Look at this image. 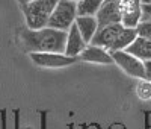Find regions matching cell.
Returning <instances> with one entry per match:
<instances>
[{
  "mask_svg": "<svg viewBox=\"0 0 151 129\" xmlns=\"http://www.w3.org/2000/svg\"><path fill=\"white\" fill-rule=\"evenodd\" d=\"M20 38L24 50H27L29 53H35V52L64 53L67 32L56 31L52 28H47V26L42 29H35V31L24 28L20 32Z\"/></svg>",
  "mask_w": 151,
  "mask_h": 129,
  "instance_id": "obj_1",
  "label": "cell"
},
{
  "mask_svg": "<svg viewBox=\"0 0 151 129\" xmlns=\"http://www.w3.org/2000/svg\"><path fill=\"white\" fill-rule=\"evenodd\" d=\"M59 0H33L27 6L21 8L26 20V28L33 31L45 28Z\"/></svg>",
  "mask_w": 151,
  "mask_h": 129,
  "instance_id": "obj_2",
  "label": "cell"
},
{
  "mask_svg": "<svg viewBox=\"0 0 151 129\" xmlns=\"http://www.w3.org/2000/svg\"><path fill=\"white\" fill-rule=\"evenodd\" d=\"M76 17H77V8L74 2L68 0H59L55 6L52 15L47 21V28H52L56 31L68 32V29L74 24Z\"/></svg>",
  "mask_w": 151,
  "mask_h": 129,
  "instance_id": "obj_3",
  "label": "cell"
},
{
  "mask_svg": "<svg viewBox=\"0 0 151 129\" xmlns=\"http://www.w3.org/2000/svg\"><path fill=\"white\" fill-rule=\"evenodd\" d=\"M110 56L113 59V64H116L127 76L137 81L144 79V61L137 59L125 50H113L110 52Z\"/></svg>",
  "mask_w": 151,
  "mask_h": 129,
  "instance_id": "obj_4",
  "label": "cell"
},
{
  "mask_svg": "<svg viewBox=\"0 0 151 129\" xmlns=\"http://www.w3.org/2000/svg\"><path fill=\"white\" fill-rule=\"evenodd\" d=\"M29 55L33 64L45 69H62L79 61L77 58L67 56L65 53H53V52H35V53H29Z\"/></svg>",
  "mask_w": 151,
  "mask_h": 129,
  "instance_id": "obj_5",
  "label": "cell"
},
{
  "mask_svg": "<svg viewBox=\"0 0 151 129\" xmlns=\"http://www.w3.org/2000/svg\"><path fill=\"white\" fill-rule=\"evenodd\" d=\"M141 0H119L121 24L124 28H136L141 23Z\"/></svg>",
  "mask_w": 151,
  "mask_h": 129,
  "instance_id": "obj_6",
  "label": "cell"
},
{
  "mask_svg": "<svg viewBox=\"0 0 151 129\" xmlns=\"http://www.w3.org/2000/svg\"><path fill=\"white\" fill-rule=\"evenodd\" d=\"M98 21V28H103L107 24L121 23V9H119V0H104L100 6L98 12L95 14Z\"/></svg>",
  "mask_w": 151,
  "mask_h": 129,
  "instance_id": "obj_7",
  "label": "cell"
},
{
  "mask_svg": "<svg viewBox=\"0 0 151 129\" xmlns=\"http://www.w3.org/2000/svg\"><path fill=\"white\" fill-rule=\"evenodd\" d=\"M122 28H124V26L121 23L107 24V26H103V28H98L97 34L94 35L92 41L89 44L103 47L106 50H110V47L113 46V43H115V40L118 38V35L122 31Z\"/></svg>",
  "mask_w": 151,
  "mask_h": 129,
  "instance_id": "obj_8",
  "label": "cell"
},
{
  "mask_svg": "<svg viewBox=\"0 0 151 129\" xmlns=\"http://www.w3.org/2000/svg\"><path fill=\"white\" fill-rule=\"evenodd\" d=\"M77 59L83 62H92V64H113V59L110 56L109 50L98 46H92V44H88Z\"/></svg>",
  "mask_w": 151,
  "mask_h": 129,
  "instance_id": "obj_9",
  "label": "cell"
},
{
  "mask_svg": "<svg viewBox=\"0 0 151 129\" xmlns=\"http://www.w3.org/2000/svg\"><path fill=\"white\" fill-rule=\"evenodd\" d=\"M88 44L85 43V40L82 38L79 29L76 28V24H73L71 28L68 29L67 32V40H65V50L64 53L67 56H71V58H79V55L83 52V49L86 47Z\"/></svg>",
  "mask_w": 151,
  "mask_h": 129,
  "instance_id": "obj_10",
  "label": "cell"
},
{
  "mask_svg": "<svg viewBox=\"0 0 151 129\" xmlns=\"http://www.w3.org/2000/svg\"><path fill=\"white\" fill-rule=\"evenodd\" d=\"M76 28L79 29L82 38L85 40L86 44H89L92 41L94 35L98 31V21L95 17H76Z\"/></svg>",
  "mask_w": 151,
  "mask_h": 129,
  "instance_id": "obj_11",
  "label": "cell"
},
{
  "mask_svg": "<svg viewBox=\"0 0 151 129\" xmlns=\"http://www.w3.org/2000/svg\"><path fill=\"white\" fill-rule=\"evenodd\" d=\"M125 52H129L130 55L136 56L141 61H148V59H151V41L137 36L134 40V43L130 44Z\"/></svg>",
  "mask_w": 151,
  "mask_h": 129,
  "instance_id": "obj_12",
  "label": "cell"
},
{
  "mask_svg": "<svg viewBox=\"0 0 151 129\" xmlns=\"http://www.w3.org/2000/svg\"><path fill=\"white\" fill-rule=\"evenodd\" d=\"M136 38H137L136 28H122V31L119 32L118 38L115 40V43H113V46L110 47L109 52H113V50H127V47L134 43Z\"/></svg>",
  "mask_w": 151,
  "mask_h": 129,
  "instance_id": "obj_13",
  "label": "cell"
},
{
  "mask_svg": "<svg viewBox=\"0 0 151 129\" xmlns=\"http://www.w3.org/2000/svg\"><path fill=\"white\" fill-rule=\"evenodd\" d=\"M104 0H79L76 3L77 17H95Z\"/></svg>",
  "mask_w": 151,
  "mask_h": 129,
  "instance_id": "obj_14",
  "label": "cell"
},
{
  "mask_svg": "<svg viewBox=\"0 0 151 129\" xmlns=\"http://www.w3.org/2000/svg\"><path fill=\"white\" fill-rule=\"evenodd\" d=\"M134 93H136L137 99L142 100V102L151 100V81L139 79V81H137V84H136Z\"/></svg>",
  "mask_w": 151,
  "mask_h": 129,
  "instance_id": "obj_15",
  "label": "cell"
},
{
  "mask_svg": "<svg viewBox=\"0 0 151 129\" xmlns=\"http://www.w3.org/2000/svg\"><path fill=\"white\" fill-rule=\"evenodd\" d=\"M136 32H137V36L151 41V21H141L136 26Z\"/></svg>",
  "mask_w": 151,
  "mask_h": 129,
  "instance_id": "obj_16",
  "label": "cell"
},
{
  "mask_svg": "<svg viewBox=\"0 0 151 129\" xmlns=\"http://www.w3.org/2000/svg\"><path fill=\"white\" fill-rule=\"evenodd\" d=\"M141 21H151V3L141 6Z\"/></svg>",
  "mask_w": 151,
  "mask_h": 129,
  "instance_id": "obj_17",
  "label": "cell"
},
{
  "mask_svg": "<svg viewBox=\"0 0 151 129\" xmlns=\"http://www.w3.org/2000/svg\"><path fill=\"white\" fill-rule=\"evenodd\" d=\"M144 79L151 81V59L144 61Z\"/></svg>",
  "mask_w": 151,
  "mask_h": 129,
  "instance_id": "obj_18",
  "label": "cell"
},
{
  "mask_svg": "<svg viewBox=\"0 0 151 129\" xmlns=\"http://www.w3.org/2000/svg\"><path fill=\"white\" fill-rule=\"evenodd\" d=\"M17 2H18L20 8H24V6H27L30 2H33V0H17Z\"/></svg>",
  "mask_w": 151,
  "mask_h": 129,
  "instance_id": "obj_19",
  "label": "cell"
},
{
  "mask_svg": "<svg viewBox=\"0 0 151 129\" xmlns=\"http://www.w3.org/2000/svg\"><path fill=\"white\" fill-rule=\"evenodd\" d=\"M142 2V5H148V3H151V0H141Z\"/></svg>",
  "mask_w": 151,
  "mask_h": 129,
  "instance_id": "obj_20",
  "label": "cell"
},
{
  "mask_svg": "<svg viewBox=\"0 0 151 129\" xmlns=\"http://www.w3.org/2000/svg\"><path fill=\"white\" fill-rule=\"evenodd\" d=\"M68 2H74V3H77V2H79V0H68Z\"/></svg>",
  "mask_w": 151,
  "mask_h": 129,
  "instance_id": "obj_21",
  "label": "cell"
}]
</instances>
